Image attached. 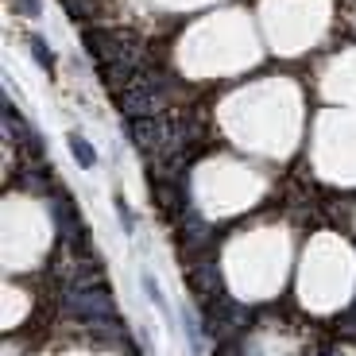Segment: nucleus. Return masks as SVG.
I'll return each instance as SVG.
<instances>
[{"mask_svg": "<svg viewBox=\"0 0 356 356\" xmlns=\"http://www.w3.org/2000/svg\"><path fill=\"white\" fill-rule=\"evenodd\" d=\"M140 286H143V294H147L155 306H159V314H167V318H170V302H167V294H163L159 279H155L152 271H140Z\"/></svg>", "mask_w": 356, "mask_h": 356, "instance_id": "nucleus-1", "label": "nucleus"}, {"mask_svg": "<svg viewBox=\"0 0 356 356\" xmlns=\"http://www.w3.org/2000/svg\"><path fill=\"white\" fill-rule=\"evenodd\" d=\"M66 143H70L74 159H78V167H97V152H93V143H86V136L70 132L66 136Z\"/></svg>", "mask_w": 356, "mask_h": 356, "instance_id": "nucleus-2", "label": "nucleus"}, {"mask_svg": "<svg viewBox=\"0 0 356 356\" xmlns=\"http://www.w3.org/2000/svg\"><path fill=\"white\" fill-rule=\"evenodd\" d=\"M16 4H19V12H27V16H39V12H43L39 0H16Z\"/></svg>", "mask_w": 356, "mask_h": 356, "instance_id": "nucleus-3", "label": "nucleus"}]
</instances>
